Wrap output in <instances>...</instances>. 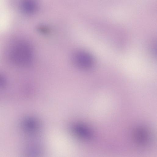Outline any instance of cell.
<instances>
[{"instance_id": "obj_1", "label": "cell", "mask_w": 157, "mask_h": 157, "mask_svg": "<svg viewBox=\"0 0 157 157\" xmlns=\"http://www.w3.org/2000/svg\"><path fill=\"white\" fill-rule=\"evenodd\" d=\"M10 57L15 64L21 66L29 65L33 59V52L30 46L21 42L16 44L11 49Z\"/></svg>"}, {"instance_id": "obj_2", "label": "cell", "mask_w": 157, "mask_h": 157, "mask_svg": "<svg viewBox=\"0 0 157 157\" xmlns=\"http://www.w3.org/2000/svg\"><path fill=\"white\" fill-rule=\"evenodd\" d=\"M73 60L75 65L80 69L89 67L91 62L89 55L86 52L81 51H76L74 53Z\"/></svg>"}, {"instance_id": "obj_3", "label": "cell", "mask_w": 157, "mask_h": 157, "mask_svg": "<svg viewBox=\"0 0 157 157\" xmlns=\"http://www.w3.org/2000/svg\"><path fill=\"white\" fill-rule=\"evenodd\" d=\"M5 79L4 77L0 75V85H2L5 83Z\"/></svg>"}]
</instances>
